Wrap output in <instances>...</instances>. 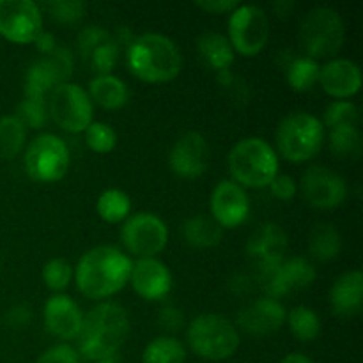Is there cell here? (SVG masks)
Wrapping results in <instances>:
<instances>
[{
    "instance_id": "obj_1",
    "label": "cell",
    "mask_w": 363,
    "mask_h": 363,
    "mask_svg": "<svg viewBox=\"0 0 363 363\" xmlns=\"http://www.w3.org/2000/svg\"><path fill=\"white\" fill-rule=\"evenodd\" d=\"M133 261L116 247H94L78 261L73 280L85 298L103 301L130 284Z\"/></svg>"
},
{
    "instance_id": "obj_2",
    "label": "cell",
    "mask_w": 363,
    "mask_h": 363,
    "mask_svg": "<svg viewBox=\"0 0 363 363\" xmlns=\"http://www.w3.org/2000/svg\"><path fill=\"white\" fill-rule=\"evenodd\" d=\"M128 335L130 315L126 308L112 301H99L84 315L77 351L85 360H113Z\"/></svg>"
},
{
    "instance_id": "obj_3",
    "label": "cell",
    "mask_w": 363,
    "mask_h": 363,
    "mask_svg": "<svg viewBox=\"0 0 363 363\" xmlns=\"http://www.w3.org/2000/svg\"><path fill=\"white\" fill-rule=\"evenodd\" d=\"M126 66L133 77L147 84H165L179 77L183 57L170 38L156 32L140 34L126 48Z\"/></svg>"
},
{
    "instance_id": "obj_4",
    "label": "cell",
    "mask_w": 363,
    "mask_h": 363,
    "mask_svg": "<svg viewBox=\"0 0 363 363\" xmlns=\"http://www.w3.org/2000/svg\"><path fill=\"white\" fill-rule=\"evenodd\" d=\"M230 177L241 188L261 190L269 186L279 174V155L269 142L261 137H247L236 142L227 156Z\"/></svg>"
},
{
    "instance_id": "obj_5",
    "label": "cell",
    "mask_w": 363,
    "mask_h": 363,
    "mask_svg": "<svg viewBox=\"0 0 363 363\" xmlns=\"http://www.w3.org/2000/svg\"><path fill=\"white\" fill-rule=\"evenodd\" d=\"M277 149L291 163H303L319 155L325 144L321 119L308 112H293L277 126Z\"/></svg>"
},
{
    "instance_id": "obj_6",
    "label": "cell",
    "mask_w": 363,
    "mask_h": 363,
    "mask_svg": "<svg viewBox=\"0 0 363 363\" xmlns=\"http://www.w3.org/2000/svg\"><path fill=\"white\" fill-rule=\"evenodd\" d=\"M346 39V27L339 11L332 7H314L305 14L300 25V43L305 55L314 60H332Z\"/></svg>"
},
{
    "instance_id": "obj_7",
    "label": "cell",
    "mask_w": 363,
    "mask_h": 363,
    "mask_svg": "<svg viewBox=\"0 0 363 363\" xmlns=\"http://www.w3.org/2000/svg\"><path fill=\"white\" fill-rule=\"evenodd\" d=\"M186 339L191 351L209 362L227 360L240 347V333L234 323L218 314L197 315L188 325Z\"/></svg>"
},
{
    "instance_id": "obj_8",
    "label": "cell",
    "mask_w": 363,
    "mask_h": 363,
    "mask_svg": "<svg viewBox=\"0 0 363 363\" xmlns=\"http://www.w3.org/2000/svg\"><path fill=\"white\" fill-rule=\"evenodd\" d=\"M25 170L35 183H55L69 169V149L53 133H41L27 145L23 156Z\"/></svg>"
},
{
    "instance_id": "obj_9",
    "label": "cell",
    "mask_w": 363,
    "mask_h": 363,
    "mask_svg": "<svg viewBox=\"0 0 363 363\" xmlns=\"http://www.w3.org/2000/svg\"><path fill=\"white\" fill-rule=\"evenodd\" d=\"M48 116L67 133H84L94 121V105L87 91L73 82L60 84L48 96Z\"/></svg>"
},
{
    "instance_id": "obj_10",
    "label": "cell",
    "mask_w": 363,
    "mask_h": 363,
    "mask_svg": "<svg viewBox=\"0 0 363 363\" xmlns=\"http://www.w3.org/2000/svg\"><path fill=\"white\" fill-rule=\"evenodd\" d=\"M230 46L245 57H255L264 50L269 39V20L264 9L254 4H240L230 13L229 25Z\"/></svg>"
},
{
    "instance_id": "obj_11",
    "label": "cell",
    "mask_w": 363,
    "mask_h": 363,
    "mask_svg": "<svg viewBox=\"0 0 363 363\" xmlns=\"http://www.w3.org/2000/svg\"><path fill=\"white\" fill-rule=\"evenodd\" d=\"M74 69V55L67 46H57L50 55L39 59L32 64L25 73V98L43 99L46 101L48 96L60 84L69 82Z\"/></svg>"
},
{
    "instance_id": "obj_12",
    "label": "cell",
    "mask_w": 363,
    "mask_h": 363,
    "mask_svg": "<svg viewBox=\"0 0 363 363\" xmlns=\"http://www.w3.org/2000/svg\"><path fill=\"white\" fill-rule=\"evenodd\" d=\"M121 241L131 255H137V259L156 257L169 243V227L155 213H137L124 222Z\"/></svg>"
},
{
    "instance_id": "obj_13",
    "label": "cell",
    "mask_w": 363,
    "mask_h": 363,
    "mask_svg": "<svg viewBox=\"0 0 363 363\" xmlns=\"http://www.w3.org/2000/svg\"><path fill=\"white\" fill-rule=\"evenodd\" d=\"M43 30L41 9L32 0H0V35L16 45L34 43Z\"/></svg>"
},
{
    "instance_id": "obj_14",
    "label": "cell",
    "mask_w": 363,
    "mask_h": 363,
    "mask_svg": "<svg viewBox=\"0 0 363 363\" xmlns=\"http://www.w3.org/2000/svg\"><path fill=\"white\" fill-rule=\"evenodd\" d=\"M298 190L308 204L318 209L339 208L347 197L346 179L325 165H314L305 170Z\"/></svg>"
},
{
    "instance_id": "obj_15",
    "label": "cell",
    "mask_w": 363,
    "mask_h": 363,
    "mask_svg": "<svg viewBox=\"0 0 363 363\" xmlns=\"http://www.w3.org/2000/svg\"><path fill=\"white\" fill-rule=\"evenodd\" d=\"M315 266L305 257L284 259L273 272L261 277L264 296L275 298L303 291L315 282Z\"/></svg>"
},
{
    "instance_id": "obj_16",
    "label": "cell",
    "mask_w": 363,
    "mask_h": 363,
    "mask_svg": "<svg viewBox=\"0 0 363 363\" xmlns=\"http://www.w3.org/2000/svg\"><path fill=\"white\" fill-rule=\"evenodd\" d=\"M287 234L279 223L268 222L259 227L247 241V255L259 277L273 272L286 259Z\"/></svg>"
},
{
    "instance_id": "obj_17",
    "label": "cell",
    "mask_w": 363,
    "mask_h": 363,
    "mask_svg": "<svg viewBox=\"0 0 363 363\" xmlns=\"http://www.w3.org/2000/svg\"><path fill=\"white\" fill-rule=\"evenodd\" d=\"M211 218L222 229H236L247 222L250 215V199L245 188L233 179L220 181L209 199Z\"/></svg>"
},
{
    "instance_id": "obj_18",
    "label": "cell",
    "mask_w": 363,
    "mask_h": 363,
    "mask_svg": "<svg viewBox=\"0 0 363 363\" xmlns=\"http://www.w3.org/2000/svg\"><path fill=\"white\" fill-rule=\"evenodd\" d=\"M209 163V147L199 131H186L174 142L169 152V167L177 177L197 179Z\"/></svg>"
},
{
    "instance_id": "obj_19",
    "label": "cell",
    "mask_w": 363,
    "mask_h": 363,
    "mask_svg": "<svg viewBox=\"0 0 363 363\" xmlns=\"http://www.w3.org/2000/svg\"><path fill=\"white\" fill-rule=\"evenodd\" d=\"M287 311L279 300L262 296L243 307L238 314V325L245 333L255 337L272 335L286 325Z\"/></svg>"
},
{
    "instance_id": "obj_20",
    "label": "cell",
    "mask_w": 363,
    "mask_h": 363,
    "mask_svg": "<svg viewBox=\"0 0 363 363\" xmlns=\"http://www.w3.org/2000/svg\"><path fill=\"white\" fill-rule=\"evenodd\" d=\"M130 284L142 300L158 301L163 300L172 289V273L160 259H137L131 268Z\"/></svg>"
},
{
    "instance_id": "obj_21",
    "label": "cell",
    "mask_w": 363,
    "mask_h": 363,
    "mask_svg": "<svg viewBox=\"0 0 363 363\" xmlns=\"http://www.w3.org/2000/svg\"><path fill=\"white\" fill-rule=\"evenodd\" d=\"M43 321L46 332L60 340H77L84 323V314L73 298L66 294H53L43 308Z\"/></svg>"
},
{
    "instance_id": "obj_22",
    "label": "cell",
    "mask_w": 363,
    "mask_h": 363,
    "mask_svg": "<svg viewBox=\"0 0 363 363\" xmlns=\"http://www.w3.org/2000/svg\"><path fill=\"white\" fill-rule=\"evenodd\" d=\"M323 91L335 99H350L358 94L362 87V71L357 62L350 59L326 60L319 71Z\"/></svg>"
},
{
    "instance_id": "obj_23",
    "label": "cell",
    "mask_w": 363,
    "mask_h": 363,
    "mask_svg": "<svg viewBox=\"0 0 363 363\" xmlns=\"http://www.w3.org/2000/svg\"><path fill=\"white\" fill-rule=\"evenodd\" d=\"M330 308L344 319L357 318L363 308V275L360 269L342 273L328 294Z\"/></svg>"
},
{
    "instance_id": "obj_24",
    "label": "cell",
    "mask_w": 363,
    "mask_h": 363,
    "mask_svg": "<svg viewBox=\"0 0 363 363\" xmlns=\"http://www.w3.org/2000/svg\"><path fill=\"white\" fill-rule=\"evenodd\" d=\"M87 94L92 105H99L105 110H119L130 99V89L126 82L116 74H101L89 82Z\"/></svg>"
},
{
    "instance_id": "obj_25",
    "label": "cell",
    "mask_w": 363,
    "mask_h": 363,
    "mask_svg": "<svg viewBox=\"0 0 363 363\" xmlns=\"http://www.w3.org/2000/svg\"><path fill=\"white\" fill-rule=\"evenodd\" d=\"M197 50L206 66H209L216 73L230 69L234 59H236V52L230 46L227 35L220 34V32H206V34H202L197 39Z\"/></svg>"
},
{
    "instance_id": "obj_26",
    "label": "cell",
    "mask_w": 363,
    "mask_h": 363,
    "mask_svg": "<svg viewBox=\"0 0 363 363\" xmlns=\"http://www.w3.org/2000/svg\"><path fill=\"white\" fill-rule=\"evenodd\" d=\"M183 238L194 248H213L220 245L223 229L206 215H195L183 223Z\"/></svg>"
},
{
    "instance_id": "obj_27",
    "label": "cell",
    "mask_w": 363,
    "mask_h": 363,
    "mask_svg": "<svg viewBox=\"0 0 363 363\" xmlns=\"http://www.w3.org/2000/svg\"><path fill=\"white\" fill-rule=\"evenodd\" d=\"M342 250V236L332 223H319L308 236V252L319 262H330Z\"/></svg>"
},
{
    "instance_id": "obj_28",
    "label": "cell",
    "mask_w": 363,
    "mask_h": 363,
    "mask_svg": "<svg viewBox=\"0 0 363 363\" xmlns=\"http://www.w3.org/2000/svg\"><path fill=\"white\" fill-rule=\"evenodd\" d=\"M319 71L321 64L318 60L307 55H294L286 66V80L293 91L307 92L318 85Z\"/></svg>"
},
{
    "instance_id": "obj_29",
    "label": "cell",
    "mask_w": 363,
    "mask_h": 363,
    "mask_svg": "<svg viewBox=\"0 0 363 363\" xmlns=\"http://www.w3.org/2000/svg\"><path fill=\"white\" fill-rule=\"evenodd\" d=\"M96 211H98L99 218L106 223L126 222L131 213L130 195L117 188H108L98 197Z\"/></svg>"
},
{
    "instance_id": "obj_30",
    "label": "cell",
    "mask_w": 363,
    "mask_h": 363,
    "mask_svg": "<svg viewBox=\"0 0 363 363\" xmlns=\"http://www.w3.org/2000/svg\"><path fill=\"white\" fill-rule=\"evenodd\" d=\"M286 323L291 333L300 342H312L321 335V318L314 308L307 307V305H298V307L291 308L287 312Z\"/></svg>"
},
{
    "instance_id": "obj_31",
    "label": "cell",
    "mask_w": 363,
    "mask_h": 363,
    "mask_svg": "<svg viewBox=\"0 0 363 363\" xmlns=\"http://www.w3.org/2000/svg\"><path fill=\"white\" fill-rule=\"evenodd\" d=\"M186 350L176 337H156L145 346L142 363H184Z\"/></svg>"
},
{
    "instance_id": "obj_32",
    "label": "cell",
    "mask_w": 363,
    "mask_h": 363,
    "mask_svg": "<svg viewBox=\"0 0 363 363\" xmlns=\"http://www.w3.org/2000/svg\"><path fill=\"white\" fill-rule=\"evenodd\" d=\"M27 130L14 116L0 117V160H13L21 152Z\"/></svg>"
},
{
    "instance_id": "obj_33",
    "label": "cell",
    "mask_w": 363,
    "mask_h": 363,
    "mask_svg": "<svg viewBox=\"0 0 363 363\" xmlns=\"http://www.w3.org/2000/svg\"><path fill=\"white\" fill-rule=\"evenodd\" d=\"M330 151L337 158H358L362 152V135L358 126H337L328 133Z\"/></svg>"
},
{
    "instance_id": "obj_34",
    "label": "cell",
    "mask_w": 363,
    "mask_h": 363,
    "mask_svg": "<svg viewBox=\"0 0 363 363\" xmlns=\"http://www.w3.org/2000/svg\"><path fill=\"white\" fill-rule=\"evenodd\" d=\"M119 55L121 46L113 41V38H110L108 41L96 46L91 52V55H89L84 62L87 64L89 69L94 73V77H101V74H112L117 62H119Z\"/></svg>"
},
{
    "instance_id": "obj_35",
    "label": "cell",
    "mask_w": 363,
    "mask_h": 363,
    "mask_svg": "<svg viewBox=\"0 0 363 363\" xmlns=\"http://www.w3.org/2000/svg\"><path fill=\"white\" fill-rule=\"evenodd\" d=\"M14 117L23 124L25 130H41L48 123V103L43 99H21Z\"/></svg>"
},
{
    "instance_id": "obj_36",
    "label": "cell",
    "mask_w": 363,
    "mask_h": 363,
    "mask_svg": "<svg viewBox=\"0 0 363 363\" xmlns=\"http://www.w3.org/2000/svg\"><path fill=\"white\" fill-rule=\"evenodd\" d=\"M74 269L64 259H50L45 266H43V282L50 291L57 294H62L69 287L71 280H73Z\"/></svg>"
},
{
    "instance_id": "obj_37",
    "label": "cell",
    "mask_w": 363,
    "mask_h": 363,
    "mask_svg": "<svg viewBox=\"0 0 363 363\" xmlns=\"http://www.w3.org/2000/svg\"><path fill=\"white\" fill-rule=\"evenodd\" d=\"M323 126L328 130L337 126H358V108L350 99H337L332 101L323 116Z\"/></svg>"
},
{
    "instance_id": "obj_38",
    "label": "cell",
    "mask_w": 363,
    "mask_h": 363,
    "mask_svg": "<svg viewBox=\"0 0 363 363\" xmlns=\"http://www.w3.org/2000/svg\"><path fill=\"white\" fill-rule=\"evenodd\" d=\"M85 133V144L91 151L98 152V155H106V152L113 151L117 145V133L110 124L98 123L92 121L91 126L84 131Z\"/></svg>"
},
{
    "instance_id": "obj_39",
    "label": "cell",
    "mask_w": 363,
    "mask_h": 363,
    "mask_svg": "<svg viewBox=\"0 0 363 363\" xmlns=\"http://www.w3.org/2000/svg\"><path fill=\"white\" fill-rule=\"evenodd\" d=\"M46 7L53 20L66 25L80 21L87 11V4L82 0H55V2L46 4Z\"/></svg>"
},
{
    "instance_id": "obj_40",
    "label": "cell",
    "mask_w": 363,
    "mask_h": 363,
    "mask_svg": "<svg viewBox=\"0 0 363 363\" xmlns=\"http://www.w3.org/2000/svg\"><path fill=\"white\" fill-rule=\"evenodd\" d=\"M112 38V32H108L106 28L99 27V25H89V27H84L77 35V48L80 52L82 59H87L91 55L92 50L96 46H99L101 43L108 41Z\"/></svg>"
},
{
    "instance_id": "obj_41",
    "label": "cell",
    "mask_w": 363,
    "mask_h": 363,
    "mask_svg": "<svg viewBox=\"0 0 363 363\" xmlns=\"http://www.w3.org/2000/svg\"><path fill=\"white\" fill-rule=\"evenodd\" d=\"M35 363H80V354L67 342L48 347Z\"/></svg>"
},
{
    "instance_id": "obj_42",
    "label": "cell",
    "mask_w": 363,
    "mask_h": 363,
    "mask_svg": "<svg viewBox=\"0 0 363 363\" xmlns=\"http://www.w3.org/2000/svg\"><path fill=\"white\" fill-rule=\"evenodd\" d=\"M269 191H272L273 197L280 199L284 202L293 201L294 195L298 194V183L293 176H287V174H277L275 179L269 183Z\"/></svg>"
},
{
    "instance_id": "obj_43",
    "label": "cell",
    "mask_w": 363,
    "mask_h": 363,
    "mask_svg": "<svg viewBox=\"0 0 363 363\" xmlns=\"http://www.w3.org/2000/svg\"><path fill=\"white\" fill-rule=\"evenodd\" d=\"M158 325L162 326L165 332H179L184 326V315L179 308L167 305L160 311L158 314Z\"/></svg>"
},
{
    "instance_id": "obj_44",
    "label": "cell",
    "mask_w": 363,
    "mask_h": 363,
    "mask_svg": "<svg viewBox=\"0 0 363 363\" xmlns=\"http://www.w3.org/2000/svg\"><path fill=\"white\" fill-rule=\"evenodd\" d=\"M240 4V0H197L195 6L209 14H230Z\"/></svg>"
},
{
    "instance_id": "obj_45",
    "label": "cell",
    "mask_w": 363,
    "mask_h": 363,
    "mask_svg": "<svg viewBox=\"0 0 363 363\" xmlns=\"http://www.w3.org/2000/svg\"><path fill=\"white\" fill-rule=\"evenodd\" d=\"M6 321L13 328H27L32 321V308L25 303L14 305V307H11L7 311Z\"/></svg>"
},
{
    "instance_id": "obj_46",
    "label": "cell",
    "mask_w": 363,
    "mask_h": 363,
    "mask_svg": "<svg viewBox=\"0 0 363 363\" xmlns=\"http://www.w3.org/2000/svg\"><path fill=\"white\" fill-rule=\"evenodd\" d=\"M34 45H35V48L39 50V52L45 53V55H50V53H52L53 50L57 48L55 35H53L52 32L41 30L38 34V38L34 39Z\"/></svg>"
},
{
    "instance_id": "obj_47",
    "label": "cell",
    "mask_w": 363,
    "mask_h": 363,
    "mask_svg": "<svg viewBox=\"0 0 363 363\" xmlns=\"http://www.w3.org/2000/svg\"><path fill=\"white\" fill-rule=\"evenodd\" d=\"M280 363H315V362L311 360L307 354L291 353V354H287V357H284L282 362H280Z\"/></svg>"
},
{
    "instance_id": "obj_48",
    "label": "cell",
    "mask_w": 363,
    "mask_h": 363,
    "mask_svg": "<svg viewBox=\"0 0 363 363\" xmlns=\"http://www.w3.org/2000/svg\"><path fill=\"white\" fill-rule=\"evenodd\" d=\"M273 7H275L277 14H280V16H287L286 9H293L294 4L293 2H277V4H273Z\"/></svg>"
},
{
    "instance_id": "obj_49",
    "label": "cell",
    "mask_w": 363,
    "mask_h": 363,
    "mask_svg": "<svg viewBox=\"0 0 363 363\" xmlns=\"http://www.w3.org/2000/svg\"><path fill=\"white\" fill-rule=\"evenodd\" d=\"M92 363H116L113 360H101V362H92Z\"/></svg>"
}]
</instances>
